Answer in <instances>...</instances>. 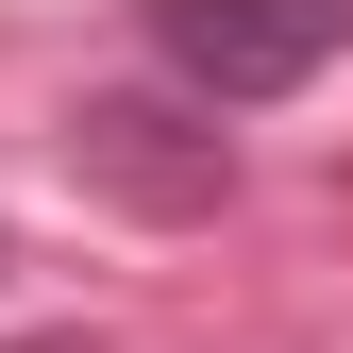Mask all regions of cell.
<instances>
[{
	"label": "cell",
	"mask_w": 353,
	"mask_h": 353,
	"mask_svg": "<svg viewBox=\"0 0 353 353\" xmlns=\"http://www.w3.org/2000/svg\"><path fill=\"white\" fill-rule=\"evenodd\" d=\"M152 51L168 84L219 118V101H286L353 51V0H152Z\"/></svg>",
	"instance_id": "1"
},
{
	"label": "cell",
	"mask_w": 353,
	"mask_h": 353,
	"mask_svg": "<svg viewBox=\"0 0 353 353\" xmlns=\"http://www.w3.org/2000/svg\"><path fill=\"white\" fill-rule=\"evenodd\" d=\"M68 168L101 202H135V219H219L236 202V152H219L185 101H135V84H101V101L68 118Z\"/></svg>",
	"instance_id": "2"
}]
</instances>
